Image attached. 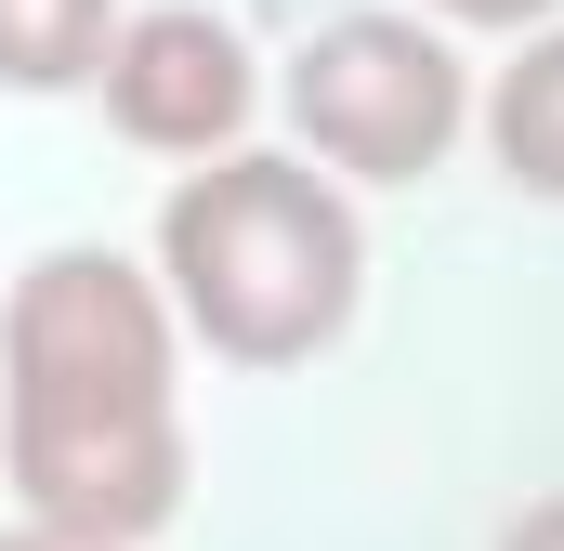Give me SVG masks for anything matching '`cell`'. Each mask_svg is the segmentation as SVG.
<instances>
[{
  "label": "cell",
  "instance_id": "obj_4",
  "mask_svg": "<svg viewBox=\"0 0 564 551\" xmlns=\"http://www.w3.org/2000/svg\"><path fill=\"white\" fill-rule=\"evenodd\" d=\"M263 93H276L263 53H250L237 13H210V0H132L119 40H106V79H93L106 132L144 144V158H184V171L237 158L250 119H263Z\"/></svg>",
  "mask_w": 564,
  "mask_h": 551
},
{
  "label": "cell",
  "instance_id": "obj_8",
  "mask_svg": "<svg viewBox=\"0 0 564 551\" xmlns=\"http://www.w3.org/2000/svg\"><path fill=\"white\" fill-rule=\"evenodd\" d=\"M499 551H564V486H552V499H525V512L499 526Z\"/></svg>",
  "mask_w": 564,
  "mask_h": 551
},
{
  "label": "cell",
  "instance_id": "obj_2",
  "mask_svg": "<svg viewBox=\"0 0 564 551\" xmlns=\"http://www.w3.org/2000/svg\"><path fill=\"white\" fill-rule=\"evenodd\" d=\"M144 276L210 368H315L368 302V224L315 158L237 144L158 197Z\"/></svg>",
  "mask_w": 564,
  "mask_h": 551
},
{
  "label": "cell",
  "instance_id": "obj_9",
  "mask_svg": "<svg viewBox=\"0 0 564 551\" xmlns=\"http://www.w3.org/2000/svg\"><path fill=\"white\" fill-rule=\"evenodd\" d=\"M0 551H119V539H79V526H26V512H13V526H0Z\"/></svg>",
  "mask_w": 564,
  "mask_h": 551
},
{
  "label": "cell",
  "instance_id": "obj_7",
  "mask_svg": "<svg viewBox=\"0 0 564 551\" xmlns=\"http://www.w3.org/2000/svg\"><path fill=\"white\" fill-rule=\"evenodd\" d=\"M446 40H539V26H564V0H421Z\"/></svg>",
  "mask_w": 564,
  "mask_h": 551
},
{
  "label": "cell",
  "instance_id": "obj_5",
  "mask_svg": "<svg viewBox=\"0 0 564 551\" xmlns=\"http://www.w3.org/2000/svg\"><path fill=\"white\" fill-rule=\"evenodd\" d=\"M473 132H486V158H499L512 197H552L564 210V26L512 40V66L473 79Z\"/></svg>",
  "mask_w": 564,
  "mask_h": 551
},
{
  "label": "cell",
  "instance_id": "obj_6",
  "mask_svg": "<svg viewBox=\"0 0 564 551\" xmlns=\"http://www.w3.org/2000/svg\"><path fill=\"white\" fill-rule=\"evenodd\" d=\"M119 13H132V0H0V93H26V106L93 93Z\"/></svg>",
  "mask_w": 564,
  "mask_h": 551
},
{
  "label": "cell",
  "instance_id": "obj_3",
  "mask_svg": "<svg viewBox=\"0 0 564 551\" xmlns=\"http://www.w3.org/2000/svg\"><path fill=\"white\" fill-rule=\"evenodd\" d=\"M276 106L302 132L289 158H315L341 197L355 184H421V171H446V144L473 132V66H459V40L433 13L368 0V13H328L276 66Z\"/></svg>",
  "mask_w": 564,
  "mask_h": 551
},
{
  "label": "cell",
  "instance_id": "obj_1",
  "mask_svg": "<svg viewBox=\"0 0 564 551\" xmlns=\"http://www.w3.org/2000/svg\"><path fill=\"white\" fill-rule=\"evenodd\" d=\"M0 486L26 526L144 551L184 486V328L158 276L106 237H66L0 289Z\"/></svg>",
  "mask_w": 564,
  "mask_h": 551
}]
</instances>
